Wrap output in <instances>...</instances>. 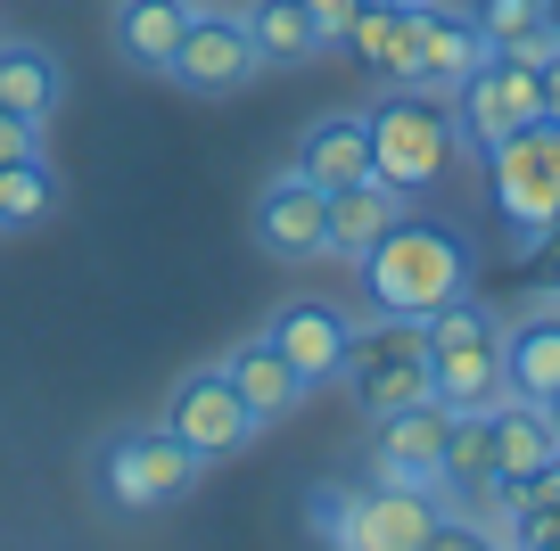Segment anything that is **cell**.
Returning a JSON list of instances; mask_svg holds the SVG:
<instances>
[{"label":"cell","instance_id":"cell-34","mask_svg":"<svg viewBox=\"0 0 560 551\" xmlns=\"http://www.w3.org/2000/svg\"><path fill=\"white\" fill-rule=\"evenodd\" d=\"M527 551H560V535H552V543H527Z\"/></svg>","mask_w":560,"mask_h":551},{"label":"cell","instance_id":"cell-22","mask_svg":"<svg viewBox=\"0 0 560 551\" xmlns=\"http://www.w3.org/2000/svg\"><path fill=\"white\" fill-rule=\"evenodd\" d=\"M247 34H256L264 67H314V58L330 50V34L314 25L305 0H256V9H247Z\"/></svg>","mask_w":560,"mask_h":551},{"label":"cell","instance_id":"cell-9","mask_svg":"<svg viewBox=\"0 0 560 551\" xmlns=\"http://www.w3.org/2000/svg\"><path fill=\"white\" fill-rule=\"evenodd\" d=\"M256 74H264V58H256L247 17H231V9H190L174 58H165V83L190 91V99H231V91H247Z\"/></svg>","mask_w":560,"mask_h":551},{"label":"cell","instance_id":"cell-5","mask_svg":"<svg viewBox=\"0 0 560 551\" xmlns=\"http://www.w3.org/2000/svg\"><path fill=\"white\" fill-rule=\"evenodd\" d=\"M420 345H429V396L445 412H494L511 396L503 387V321L470 289L420 321Z\"/></svg>","mask_w":560,"mask_h":551},{"label":"cell","instance_id":"cell-30","mask_svg":"<svg viewBox=\"0 0 560 551\" xmlns=\"http://www.w3.org/2000/svg\"><path fill=\"white\" fill-rule=\"evenodd\" d=\"M34 149H42V132H34V124H18L9 107H0V165H9V156H34Z\"/></svg>","mask_w":560,"mask_h":551},{"label":"cell","instance_id":"cell-21","mask_svg":"<svg viewBox=\"0 0 560 551\" xmlns=\"http://www.w3.org/2000/svg\"><path fill=\"white\" fill-rule=\"evenodd\" d=\"M487 461H494V478H520V469L560 461L552 429H544V403H527V396L494 403V412H487Z\"/></svg>","mask_w":560,"mask_h":551},{"label":"cell","instance_id":"cell-20","mask_svg":"<svg viewBox=\"0 0 560 551\" xmlns=\"http://www.w3.org/2000/svg\"><path fill=\"white\" fill-rule=\"evenodd\" d=\"M223 371H231V387L247 396V412H256V420H289L305 396H314V387L298 379V362L280 354L272 338H240V345L223 354Z\"/></svg>","mask_w":560,"mask_h":551},{"label":"cell","instance_id":"cell-6","mask_svg":"<svg viewBox=\"0 0 560 551\" xmlns=\"http://www.w3.org/2000/svg\"><path fill=\"white\" fill-rule=\"evenodd\" d=\"M478 165H487V190H494V214H503L511 247H527L544 223H560V124L552 116L503 132Z\"/></svg>","mask_w":560,"mask_h":551},{"label":"cell","instance_id":"cell-28","mask_svg":"<svg viewBox=\"0 0 560 551\" xmlns=\"http://www.w3.org/2000/svg\"><path fill=\"white\" fill-rule=\"evenodd\" d=\"M420 551H503V535H494L487 518H438Z\"/></svg>","mask_w":560,"mask_h":551},{"label":"cell","instance_id":"cell-13","mask_svg":"<svg viewBox=\"0 0 560 551\" xmlns=\"http://www.w3.org/2000/svg\"><path fill=\"white\" fill-rule=\"evenodd\" d=\"M487 58L470 9H445V0H412V42H404V83L420 91H454L462 74Z\"/></svg>","mask_w":560,"mask_h":551},{"label":"cell","instance_id":"cell-3","mask_svg":"<svg viewBox=\"0 0 560 551\" xmlns=\"http://www.w3.org/2000/svg\"><path fill=\"white\" fill-rule=\"evenodd\" d=\"M91 502H100L107 518H149V511H174L182 494H190L198 478H207V461H198L190 445H182L165 420H132V429H107L100 445H91Z\"/></svg>","mask_w":560,"mask_h":551},{"label":"cell","instance_id":"cell-19","mask_svg":"<svg viewBox=\"0 0 560 551\" xmlns=\"http://www.w3.org/2000/svg\"><path fill=\"white\" fill-rule=\"evenodd\" d=\"M190 9L198 0H116V9H107V50H116L132 74H165Z\"/></svg>","mask_w":560,"mask_h":551},{"label":"cell","instance_id":"cell-16","mask_svg":"<svg viewBox=\"0 0 560 551\" xmlns=\"http://www.w3.org/2000/svg\"><path fill=\"white\" fill-rule=\"evenodd\" d=\"M314 190H347V181H371V124L354 116V107H338V116H314L298 132V165Z\"/></svg>","mask_w":560,"mask_h":551},{"label":"cell","instance_id":"cell-15","mask_svg":"<svg viewBox=\"0 0 560 551\" xmlns=\"http://www.w3.org/2000/svg\"><path fill=\"white\" fill-rule=\"evenodd\" d=\"M470 502H478V518L503 535V551L552 543V535H560V461L520 469V478H487Z\"/></svg>","mask_w":560,"mask_h":551},{"label":"cell","instance_id":"cell-12","mask_svg":"<svg viewBox=\"0 0 560 551\" xmlns=\"http://www.w3.org/2000/svg\"><path fill=\"white\" fill-rule=\"evenodd\" d=\"M445 429H454V412H445L438 396L396 403V412H371V478L380 485H438Z\"/></svg>","mask_w":560,"mask_h":551},{"label":"cell","instance_id":"cell-17","mask_svg":"<svg viewBox=\"0 0 560 551\" xmlns=\"http://www.w3.org/2000/svg\"><path fill=\"white\" fill-rule=\"evenodd\" d=\"M503 387L527 403L560 396V305H536L527 296L520 321H503Z\"/></svg>","mask_w":560,"mask_h":551},{"label":"cell","instance_id":"cell-8","mask_svg":"<svg viewBox=\"0 0 560 551\" xmlns=\"http://www.w3.org/2000/svg\"><path fill=\"white\" fill-rule=\"evenodd\" d=\"M454 140L462 156H487L503 132H520V124H536V50H487L470 74L454 83Z\"/></svg>","mask_w":560,"mask_h":551},{"label":"cell","instance_id":"cell-10","mask_svg":"<svg viewBox=\"0 0 560 551\" xmlns=\"http://www.w3.org/2000/svg\"><path fill=\"white\" fill-rule=\"evenodd\" d=\"M165 429H174L198 461H231V453L256 445L264 420L247 412V396L231 387L223 362H207V371H182V379H174V396H165Z\"/></svg>","mask_w":560,"mask_h":551},{"label":"cell","instance_id":"cell-27","mask_svg":"<svg viewBox=\"0 0 560 551\" xmlns=\"http://www.w3.org/2000/svg\"><path fill=\"white\" fill-rule=\"evenodd\" d=\"M520 256H527V296H536V305H560V223H544Z\"/></svg>","mask_w":560,"mask_h":551},{"label":"cell","instance_id":"cell-11","mask_svg":"<svg viewBox=\"0 0 560 551\" xmlns=\"http://www.w3.org/2000/svg\"><path fill=\"white\" fill-rule=\"evenodd\" d=\"M247 239L272 263H305L330 256V190H314L305 173H272L256 190V214H247Z\"/></svg>","mask_w":560,"mask_h":551},{"label":"cell","instance_id":"cell-2","mask_svg":"<svg viewBox=\"0 0 560 551\" xmlns=\"http://www.w3.org/2000/svg\"><path fill=\"white\" fill-rule=\"evenodd\" d=\"M371 124V181L420 207V198H438L462 165V140H454V107L445 91H420V83H387L380 99L363 107Z\"/></svg>","mask_w":560,"mask_h":551},{"label":"cell","instance_id":"cell-35","mask_svg":"<svg viewBox=\"0 0 560 551\" xmlns=\"http://www.w3.org/2000/svg\"><path fill=\"white\" fill-rule=\"evenodd\" d=\"M404 9H412V0H404Z\"/></svg>","mask_w":560,"mask_h":551},{"label":"cell","instance_id":"cell-26","mask_svg":"<svg viewBox=\"0 0 560 551\" xmlns=\"http://www.w3.org/2000/svg\"><path fill=\"white\" fill-rule=\"evenodd\" d=\"M470 25L487 50H544V0H478Z\"/></svg>","mask_w":560,"mask_h":551},{"label":"cell","instance_id":"cell-7","mask_svg":"<svg viewBox=\"0 0 560 551\" xmlns=\"http://www.w3.org/2000/svg\"><path fill=\"white\" fill-rule=\"evenodd\" d=\"M338 387L354 396V412H396V403L429 396V345H420V321H354L347 362H338Z\"/></svg>","mask_w":560,"mask_h":551},{"label":"cell","instance_id":"cell-23","mask_svg":"<svg viewBox=\"0 0 560 551\" xmlns=\"http://www.w3.org/2000/svg\"><path fill=\"white\" fill-rule=\"evenodd\" d=\"M396 214H404V198L387 190V181H347V190H330V256L354 263Z\"/></svg>","mask_w":560,"mask_h":551},{"label":"cell","instance_id":"cell-33","mask_svg":"<svg viewBox=\"0 0 560 551\" xmlns=\"http://www.w3.org/2000/svg\"><path fill=\"white\" fill-rule=\"evenodd\" d=\"M544 429H552V445H560V396H544Z\"/></svg>","mask_w":560,"mask_h":551},{"label":"cell","instance_id":"cell-18","mask_svg":"<svg viewBox=\"0 0 560 551\" xmlns=\"http://www.w3.org/2000/svg\"><path fill=\"white\" fill-rule=\"evenodd\" d=\"M58 99H67V67H58L50 42H25V34H0V107L18 124H50Z\"/></svg>","mask_w":560,"mask_h":551},{"label":"cell","instance_id":"cell-31","mask_svg":"<svg viewBox=\"0 0 560 551\" xmlns=\"http://www.w3.org/2000/svg\"><path fill=\"white\" fill-rule=\"evenodd\" d=\"M305 9H314V25H322V34H347V25H354V9H363V0H305Z\"/></svg>","mask_w":560,"mask_h":551},{"label":"cell","instance_id":"cell-24","mask_svg":"<svg viewBox=\"0 0 560 551\" xmlns=\"http://www.w3.org/2000/svg\"><path fill=\"white\" fill-rule=\"evenodd\" d=\"M354 58H363L371 74H387V83H404V42H412V9H404V0H363V9H354V25L347 34Z\"/></svg>","mask_w":560,"mask_h":551},{"label":"cell","instance_id":"cell-4","mask_svg":"<svg viewBox=\"0 0 560 551\" xmlns=\"http://www.w3.org/2000/svg\"><path fill=\"white\" fill-rule=\"evenodd\" d=\"M305 518H314V543L330 551H420L429 527H438V485H338V478H314L305 485Z\"/></svg>","mask_w":560,"mask_h":551},{"label":"cell","instance_id":"cell-14","mask_svg":"<svg viewBox=\"0 0 560 551\" xmlns=\"http://www.w3.org/2000/svg\"><path fill=\"white\" fill-rule=\"evenodd\" d=\"M264 338H272L280 354L298 362V379H305V387H330V379H338V362H347L354 313H338L330 296H289V305H272Z\"/></svg>","mask_w":560,"mask_h":551},{"label":"cell","instance_id":"cell-32","mask_svg":"<svg viewBox=\"0 0 560 551\" xmlns=\"http://www.w3.org/2000/svg\"><path fill=\"white\" fill-rule=\"evenodd\" d=\"M544 50H560V0H544Z\"/></svg>","mask_w":560,"mask_h":551},{"label":"cell","instance_id":"cell-25","mask_svg":"<svg viewBox=\"0 0 560 551\" xmlns=\"http://www.w3.org/2000/svg\"><path fill=\"white\" fill-rule=\"evenodd\" d=\"M50 214H58V173L42 165V149L34 156H9V165H0V239L50 223Z\"/></svg>","mask_w":560,"mask_h":551},{"label":"cell","instance_id":"cell-29","mask_svg":"<svg viewBox=\"0 0 560 551\" xmlns=\"http://www.w3.org/2000/svg\"><path fill=\"white\" fill-rule=\"evenodd\" d=\"M536 116L560 124V50H536Z\"/></svg>","mask_w":560,"mask_h":551},{"label":"cell","instance_id":"cell-1","mask_svg":"<svg viewBox=\"0 0 560 551\" xmlns=\"http://www.w3.org/2000/svg\"><path fill=\"white\" fill-rule=\"evenodd\" d=\"M354 289L380 321H429L438 305H454L470 289V239H462L445 214L404 207L380 239L354 256Z\"/></svg>","mask_w":560,"mask_h":551}]
</instances>
